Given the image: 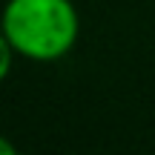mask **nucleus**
I'll return each mask as SVG.
<instances>
[{"label":"nucleus","mask_w":155,"mask_h":155,"mask_svg":"<svg viewBox=\"0 0 155 155\" xmlns=\"http://www.w3.org/2000/svg\"><path fill=\"white\" fill-rule=\"evenodd\" d=\"M0 29L20 58L49 63L75 49L81 17L72 0H6Z\"/></svg>","instance_id":"1"},{"label":"nucleus","mask_w":155,"mask_h":155,"mask_svg":"<svg viewBox=\"0 0 155 155\" xmlns=\"http://www.w3.org/2000/svg\"><path fill=\"white\" fill-rule=\"evenodd\" d=\"M15 152H17V147L12 144L6 135H0V155H15Z\"/></svg>","instance_id":"3"},{"label":"nucleus","mask_w":155,"mask_h":155,"mask_svg":"<svg viewBox=\"0 0 155 155\" xmlns=\"http://www.w3.org/2000/svg\"><path fill=\"white\" fill-rule=\"evenodd\" d=\"M15 46H12V40L3 35V29H0V83L9 78V72H12V66H15Z\"/></svg>","instance_id":"2"}]
</instances>
